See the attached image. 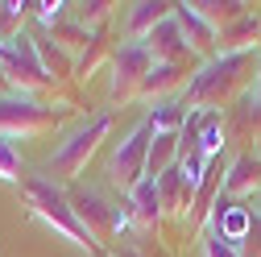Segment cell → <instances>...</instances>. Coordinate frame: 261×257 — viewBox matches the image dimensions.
<instances>
[{
  "instance_id": "obj_1",
  "label": "cell",
  "mask_w": 261,
  "mask_h": 257,
  "mask_svg": "<svg viewBox=\"0 0 261 257\" xmlns=\"http://www.w3.org/2000/svg\"><path fill=\"white\" fill-rule=\"evenodd\" d=\"M21 187H25V195H29V208H34L50 228H58L62 237H67L71 245H79V249H87V245H95V237L79 224V216H75V208H71V195L62 187H54V178H42V174H25L21 178Z\"/></svg>"
},
{
  "instance_id": "obj_2",
  "label": "cell",
  "mask_w": 261,
  "mask_h": 257,
  "mask_svg": "<svg viewBox=\"0 0 261 257\" xmlns=\"http://www.w3.org/2000/svg\"><path fill=\"white\" fill-rule=\"evenodd\" d=\"M249 54H253V50H245V54H216V58H207L203 67L195 71V79L182 87V108H187V104H195V108L220 104L224 95L241 83V71H245Z\"/></svg>"
},
{
  "instance_id": "obj_3",
  "label": "cell",
  "mask_w": 261,
  "mask_h": 257,
  "mask_svg": "<svg viewBox=\"0 0 261 257\" xmlns=\"http://www.w3.org/2000/svg\"><path fill=\"white\" fill-rule=\"evenodd\" d=\"M112 128V112H95L91 120H83L75 133L62 141L54 153H50V170H58V174H79L83 166H87V158L95 153V145L104 141V133Z\"/></svg>"
},
{
  "instance_id": "obj_4",
  "label": "cell",
  "mask_w": 261,
  "mask_h": 257,
  "mask_svg": "<svg viewBox=\"0 0 261 257\" xmlns=\"http://www.w3.org/2000/svg\"><path fill=\"white\" fill-rule=\"evenodd\" d=\"M149 145H153V128L149 120H137V128L128 133L116 149H112V162H108V178L124 191H133L141 178H145V158H149Z\"/></svg>"
},
{
  "instance_id": "obj_5",
  "label": "cell",
  "mask_w": 261,
  "mask_h": 257,
  "mask_svg": "<svg viewBox=\"0 0 261 257\" xmlns=\"http://www.w3.org/2000/svg\"><path fill=\"white\" fill-rule=\"evenodd\" d=\"M149 71H153L149 46L137 42V38L120 42V50H116V58H112V87H108V95H112V100H128V95H137Z\"/></svg>"
},
{
  "instance_id": "obj_6",
  "label": "cell",
  "mask_w": 261,
  "mask_h": 257,
  "mask_svg": "<svg viewBox=\"0 0 261 257\" xmlns=\"http://www.w3.org/2000/svg\"><path fill=\"white\" fill-rule=\"evenodd\" d=\"M50 120H54V112L42 108L38 100H29L25 91H5L0 95V133H9V137L38 133V128L50 124Z\"/></svg>"
},
{
  "instance_id": "obj_7",
  "label": "cell",
  "mask_w": 261,
  "mask_h": 257,
  "mask_svg": "<svg viewBox=\"0 0 261 257\" xmlns=\"http://www.w3.org/2000/svg\"><path fill=\"white\" fill-rule=\"evenodd\" d=\"M174 21L182 29V38L191 46V54H203V58H216L220 54V29L195 9V5H174Z\"/></svg>"
},
{
  "instance_id": "obj_8",
  "label": "cell",
  "mask_w": 261,
  "mask_h": 257,
  "mask_svg": "<svg viewBox=\"0 0 261 257\" xmlns=\"http://www.w3.org/2000/svg\"><path fill=\"white\" fill-rule=\"evenodd\" d=\"M145 46H149L153 62H174V67H182V62L191 58V46H187V38H182V29H178L174 13H170V21H162L153 34L145 38Z\"/></svg>"
},
{
  "instance_id": "obj_9",
  "label": "cell",
  "mask_w": 261,
  "mask_h": 257,
  "mask_svg": "<svg viewBox=\"0 0 261 257\" xmlns=\"http://www.w3.org/2000/svg\"><path fill=\"white\" fill-rule=\"evenodd\" d=\"M71 203H75V216H79V224H83V228L91 233V237H104L108 228H112V208L100 199V191H75V195H71Z\"/></svg>"
},
{
  "instance_id": "obj_10",
  "label": "cell",
  "mask_w": 261,
  "mask_h": 257,
  "mask_svg": "<svg viewBox=\"0 0 261 257\" xmlns=\"http://www.w3.org/2000/svg\"><path fill=\"white\" fill-rule=\"evenodd\" d=\"M128 216L137 228H153L162 220V195H158V178H141L128 191Z\"/></svg>"
},
{
  "instance_id": "obj_11",
  "label": "cell",
  "mask_w": 261,
  "mask_h": 257,
  "mask_svg": "<svg viewBox=\"0 0 261 257\" xmlns=\"http://www.w3.org/2000/svg\"><path fill=\"white\" fill-rule=\"evenodd\" d=\"M257 183H261V162L253 153H237L232 166H228V174L220 178V191L228 199H232V195H253Z\"/></svg>"
},
{
  "instance_id": "obj_12",
  "label": "cell",
  "mask_w": 261,
  "mask_h": 257,
  "mask_svg": "<svg viewBox=\"0 0 261 257\" xmlns=\"http://www.w3.org/2000/svg\"><path fill=\"white\" fill-rule=\"evenodd\" d=\"M158 195H162V212L170 216H191V203H195V191L182 183L178 166H170L166 174L158 178Z\"/></svg>"
},
{
  "instance_id": "obj_13",
  "label": "cell",
  "mask_w": 261,
  "mask_h": 257,
  "mask_svg": "<svg viewBox=\"0 0 261 257\" xmlns=\"http://www.w3.org/2000/svg\"><path fill=\"white\" fill-rule=\"evenodd\" d=\"M170 13H174V5H162V0H141V5L128 9V34H133L137 42H145L162 21H170Z\"/></svg>"
},
{
  "instance_id": "obj_14",
  "label": "cell",
  "mask_w": 261,
  "mask_h": 257,
  "mask_svg": "<svg viewBox=\"0 0 261 257\" xmlns=\"http://www.w3.org/2000/svg\"><path fill=\"white\" fill-rule=\"evenodd\" d=\"M182 87V67H174V62H153V71L145 75V83H141V91L137 95H153V104L162 100V95H170V91H178Z\"/></svg>"
},
{
  "instance_id": "obj_15",
  "label": "cell",
  "mask_w": 261,
  "mask_h": 257,
  "mask_svg": "<svg viewBox=\"0 0 261 257\" xmlns=\"http://www.w3.org/2000/svg\"><path fill=\"white\" fill-rule=\"evenodd\" d=\"M149 128H153V137H166V133H182V124H187V112L178 100H158L149 108Z\"/></svg>"
},
{
  "instance_id": "obj_16",
  "label": "cell",
  "mask_w": 261,
  "mask_h": 257,
  "mask_svg": "<svg viewBox=\"0 0 261 257\" xmlns=\"http://www.w3.org/2000/svg\"><path fill=\"white\" fill-rule=\"evenodd\" d=\"M13 141H17V137L0 133V178H5V183H21V178H25V170H21V149H17Z\"/></svg>"
},
{
  "instance_id": "obj_17",
  "label": "cell",
  "mask_w": 261,
  "mask_h": 257,
  "mask_svg": "<svg viewBox=\"0 0 261 257\" xmlns=\"http://www.w3.org/2000/svg\"><path fill=\"white\" fill-rule=\"evenodd\" d=\"M203 257H245V249L232 245V241H224L216 228H207V237H203Z\"/></svg>"
},
{
  "instance_id": "obj_18",
  "label": "cell",
  "mask_w": 261,
  "mask_h": 257,
  "mask_svg": "<svg viewBox=\"0 0 261 257\" xmlns=\"http://www.w3.org/2000/svg\"><path fill=\"white\" fill-rule=\"evenodd\" d=\"M34 9H38L42 25H58L62 17H67V5H62V0H54V5H34Z\"/></svg>"
}]
</instances>
